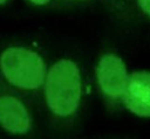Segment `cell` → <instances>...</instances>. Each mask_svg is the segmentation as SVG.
Instances as JSON below:
<instances>
[{"mask_svg":"<svg viewBox=\"0 0 150 139\" xmlns=\"http://www.w3.org/2000/svg\"><path fill=\"white\" fill-rule=\"evenodd\" d=\"M43 96L50 113L61 119L73 117L82 99V75L77 63L61 58L47 69Z\"/></svg>","mask_w":150,"mask_h":139,"instance_id":"obj_1","label":"cell"},{"mask_svg":"<svg viewBox=\"0 0 150 139\" xmlns=\"http://www.w3.org/2000/svg\"><path fill=\"white\" fill-rule=\"evenodd\" d=\"M47 65L42 56L25 47H8L0 55V71L4 78L22 91H35L43 85Z\"/></svg>","mask_w":150,"mask_h":139,"instance_id":"obj_2","label":"cell"},{"mask_svg":"<svg viewBox=\"0 0 150 139\" xmlns=\"http://www.w3.org/2000/svg\"><path fill=\"white\" fill-rule=\"evenodd\" d=\"M130 74L124 61L115 53L103 54L96 65V82L108 103L121 102Z\"/></svg>","mask_w":150,"mask_h":139,"instance_id":"obj_3","label":"cell"},{"mask_svg":"<svg viewBox=\"0 0 150 139\" xmlns=\"http://www.w3.org/2000/svg\"><path fill=\"white\" fill-rule=\"evenodd\" d=\"M121 102L135 116L150 118V71L138 70L130 74Z\"/></svg>","mask_w":150,"mask_h":139,"instance_id":"obj_4","label":"cell"},{"mask_svg":"<svg viewBox=\"0 0 150 139\" xmlns=\"http://www.w3.org/2000/svg\"><path fill=\"white\" fill-rule=\"evenodd\" d=\"M0 126L12 134H26L32 127L29 111L13 95H0Z\"/></svg>","mask_w":150,"mask_h":139,"instance_id":"obj_5","label":"cell"},{"mask_svg":"<svg viewBox=\"0 0 150 139\" xmlns=\"http://www.w3.org/2000/svg\"><path fill=\"white\" fill-rule=\"evenodd\" d=\"M136 4L139 8V11L150 19V0H136Z\"/></svg>","mask_w":150,"mask_h":139,"instance_id":"obj_6","label":"cell"},{"mask_svg":"<svg viewBox=\"0 0 150 139\" xmlns=\"http://www.w3.org/2000/svg\"><path fill=\"white\" fill-rule=\"evenodd\" d=\"M30 4H33V5H36V6H46V5H48L52 0H28Z\"/></svg>","mask_w":150,"mask_h":139,"instance_id":"obj_7","label":"cell"},{"mask_svg":"<svg viewBox=\"0 0 150 139\" xmlns=\"http://www.w3.org/2000/svg\"><path fill=\"white\" fill-rule=\"evenodd\" d=\"M8 0H0V5H4V4H6Z\"/></svg>","mask_w":150,"mask_h":139,"instance_id":"obj_8","label":"cell"},{"mask_svg":"<svg viewBox=\"0 0 150 139\" xmlns=\"http://www.w3.org/2000/svg\"><path fill=\"white\" fill-rule=\"evenodd\" d=\"M77 1H83V0H77Z\"/></svg>","mask_w":150,"mask_h":139,"instance_id":"obj_9","label":"cell"}]
</instances>
